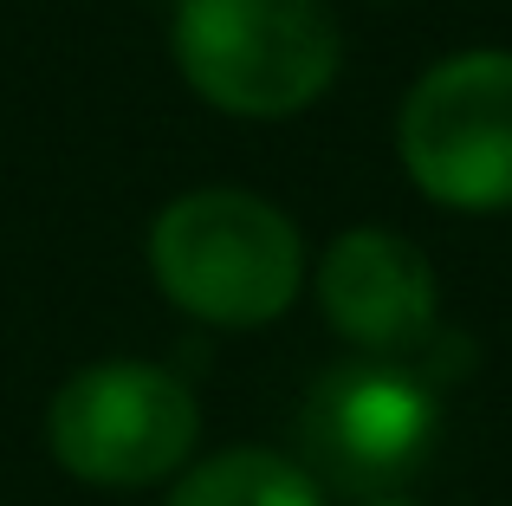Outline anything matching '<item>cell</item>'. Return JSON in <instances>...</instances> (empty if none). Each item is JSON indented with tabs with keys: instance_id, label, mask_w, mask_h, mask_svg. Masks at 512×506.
I'll list each match as a JSON object with an SVG mask.
<instances>
[{
	"instance_id": "cell-6",
	"label": "cell",
	"mask_w": 512,
	"mask_h": 506,
	"mask_svg": "<svg viewBox=\"0 0 512 506\" xmlns=\"http://www.w3.org/2000/svg\"><path fill=\"white\" fill-rule=\"evenodd\" d=\"M312 292H318L325 325L357 357L402 364V357H415L441 331V279L409 234L344 228L318 253Z\"/></svg>"
},
{
	"instance_id": "cell-5",
	"label": "cell",
	"mask_w": 512,
	"mask_h": 506,
	"mask_svg": "<svg viewBox=\"0 0 512 506\" xmlns=\"http://www.w3.org/2000/svg\"><path fill=\"white\" fill-rule=\"evenodd\" d=\"M299 442V461L318 474V487H344L357 500L402 494V481L441 442V396L415 364L350 357L312 383L299 409Z\"/></svg>"
},
{
	"instance_id": "cell-2",
	"label": "cell",
	"mask_w": 512,
	"mask_h": 506,
	"mask_svg": "<svg viewBox=\"0 0 512 506\" xmlns=\"http://www.w3.org/2000/svg\"><path fill=\"white\" fill-rule=\"evenodd\" d=\"M169 59L221 117L279 124L338 85L344 33L325 0H175Z\"/></svg>"
},
{
	"instance_id": "cell-1",
	"label": "cell",
	"mask_w": 512,
	"mask_h": 506,
	"mask_svg": "<svg viewBox=\"0 0 512 506\" xmlns=\"http://www.w3.org/2000/svg\"><path fill=\"white\" fill-rule=\"evenodd\" d=\"M156 292L214 331H260L299 305L312 260L279 202L253 189H188L156 208L143 234Z\"/></svg>"
},
{
	"instance_id": "cell-7",
	"label": "cell",
	"mask_w": 512,
	"mask_h": 506,
	"mask_svg": "<svg viewBox=\"0 0 512 506\" xmlns=\"http://www.w3.org/2000/svg\"><path fill=\"white\" fill-rule=\"evenodd\" d=\"M163 506H331L318 474L286 448H221L188 461L169 481Z\"/></svg>"
},
{
	"instance_id": "cell-8",
	"label": "cell",
	"mask_w": 512,
	"mask_h": 506,
	"mask_svg": "<svg viewBox=\"0 0 512 506\" xmlns=\"http://www.w3.org/2000/svg\"><path fill=\"white\" fill-rule=\"evenodd\" d=\"M357 506H422L415 494H376V500H357Z\"/></svg>"
},
{
	"instance_id": "cell-4",
	"label": "cell",
	"mask_w": 512,
	"mask_h": 506,
	"mask_svg": "<svg viewBox=\"0 0 512 506\" xmlns=\"http://www.w3.org/2000/svg\"><path fill=\"white\" fill-rule=\"evenodd\" d=\"M396 156L435 208L454 215L512 208V52L467 46L428 65L402 91Z\"/></svg>"
},
{
	"instance_id": "cell-3",
	"label": "cell",
	"mask_w": 512,
	"mask_h": 506,
	"mask_svg": "<svg viewBox=\"0 0 512 506\" xmlns=\"http://www.w3.org/2000/svg\"><path fill=\"white\" fill-rule=\"evenodd\" d=\"M201 403L169 364L150 357H104L52 390L46 403V448L72 481L104 494L175 481L195 461Z\"/></svg>"
}]
</instances>
